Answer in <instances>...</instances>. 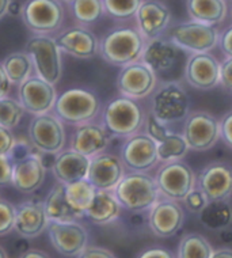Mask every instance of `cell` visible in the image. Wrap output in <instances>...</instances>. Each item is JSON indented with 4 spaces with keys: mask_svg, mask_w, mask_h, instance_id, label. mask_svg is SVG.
I'll return each mask as SVG.
<instances>
[{
    "mask_svg": "<svg viewBox=\"0 0 232 258\" xmlns=\"http://www.w3.org/2000/svg\"><path fill=\"white\" fill-rule=\"evenodd\" d=\"M10 90H11V82H10L9 76L6 75L5 70L2 67V62H0V99L9 97Z\"/></svg>",
    "mask_w": 232,
    "mask_h": 258,
    "instance_id": "obj_49",
    "label": "cell"
},
{
    "mask_svg": "<svg viewBox=\"0 0 232 258\" xmlns=\"http://www.w3.org/2000/svg\"><path fill=\"white\" fill-rule=\"evenodd\" d=\"M190 106L188 91L178 82H163L152 93L151 114L166 125L186 120Z\"/></svg>",
    "mask_w": 232,
    "mask_h": 258,
    "instance_id": "obj_5",
    "label": "cell"
},
{
    "mask_svg": "<svg viewBox=\"0 0 232 258\" xmlns=\"http://www.w3.org/2000/svg\"><path fill=\"white\" fill-rule=\"evenodd\" d=\"M64 187H65V196H67L68 203L78 214L85 216L86 209L90 207L97 191L94 185L86 178L64 185Z\"/></svg>",
    "mask_w": 232,
    "mask_h": 258,
    "instance_id": "obj_32",
    "label": "cell"
},
{
    "mask_svg": "<svg viewBox=\"0 0 232 258\" xmlns=\"http://www.w3.org/2000/svg\"><path fill=\"white\" fill-rule=\"evenodd\" d=\"M98 95L86 89H69L57 95L54 114L68 125L79 126L94 121L101 113Z\"/></svg>",
    "mask_w": 232,
    "mask_h": 258,
    "instance_id": "obj_4",
    "label": "cell"
},
{
    "mask_svg": "<svg viewBox=\"0 0 232 258\" xmlns=\"http://www.w3.org/2000/svg\"><path fill=\"white\" fill-rule=\"evenodd\" d=\"M0 258H9L7 253H6V250L3 247H0Z\"/></svg>",
    "mask_w": 232,
    "mask_h": 258,
    "instance_id": "obj_54",
    "label": "cell"
},
{
    "mask_svg": "<svg viewBox=\"0 0 232 258\" xmlns=\"http://www.w3.org/2000/svg\"><path fill=\"white\" fill-rule=\"evenodd\" d=\"M143 0H102L105 14L116 21H129L134 18Z\"/></svg>",
    "mask_w": 232,
    "mask_h": 258,
    "instance_id": "obj_36",
    "label": "cell"
},
{
    "mask_svg": "<svg viewBox=\"0 0 232 258\" xmlns=\"http://www.w3.org/2000/svg\"><path fill=\"white\" fill-rule=\"evenodd\" d=\"M210 258H232V249L231 247H219V249H213Z\"/></svg>",
    "mask_w": 232,
    "mask_h": 258,
    "instance_id": "obj_50",
    "label": "cell"
},
{
    "mask_svg": "<svg viewBox=\"0 0 232 258\" xmlns=\"http://www.w3.org/2000/svg\"><path fill=\"white\" fill-rule=\"evenodd\" d=\"M213 247L205 236L189 232L181 238L177 258H210Z\"/></svg>",
    "mask_w": 232,
    "mask_h": 258,
    "instance_id": "obj_34",
    "label": "cell"
},
{
    "mask_svg": "<svg viewBox=\"0 0 232 258\" xmlns=\"http://www.w3.org/2000/svg\"><path fill=\"white\" fill-rule=\"evenodd\" d=\"M19 258H50L49 255L44 251H41V250H36V249H30L25 251L23 254H21V257Z\"/></svg>",
    "mask_w": 232,
    "mask_h": 258,
    "instance_id": "obj_52",
    "label": "cell"
},
{
    "mask_svg": "<svg viewBox=\"0 0 232 258\" xmlns=\"http://www.w3.org/2000/svg\"><path fill=\"white\" fill-rule=\"evenodd\" d=\"M220 139L227 147L232 148V110L220 120Z\"/></svg>",
    "mask_w": 232,
    "mask_h": 258,
    "instance_id": "obj_44",
    "label": "cell"
},
{
    "mask_svg": "<svg viewBox=\"0 0 232 258\" xmlns=\"http://www.w3.org/2000/svg\"><path fill=\"white\" fill-rule=\"evenodd\" d=\"M198 215L201 224L213 231H223L232 223V207L228 200L209 201Z\"/></svg>",
    "mask_w": 232,
    "mask_h": 258,
    "instance_id": "obj_30",
    "label": "cell"
},
{
    "mask_svg": "<svg viewBox=\"0 0 232 258\" xmlns=\"http://www.w3.org/2000/svg\"><path fill=\"white\" fill-rule=\"evenodd\" d=\"M185 79L193 89H214L220 85V61L210 52L192 53L185 66Z\"/></svg>",
    "mask_w": 232,
    "mask_h": 258,
    "instance_id": "obj_18",
    "label": "cell"
},
{
    "mask_svg": "<svg viewBox=\"0 0 232 258\" xmlns=\"http://www.w3.org/2000/svg\"><path fill=\"white\" fill-rule=\"evenodd\" d=\"M219 46L227 57H232V25L220 33Z\"/></svg>",
    "mask_w": 232,
    "mask_h": 258,
    "instance_id": "obj_47",
    "label": "cell"
},
{
    "mask_svg": "<svg viewBox=\"0 0 232 258\" xmlns=\"http://www.w3.org/2000/svg\"><path fill=\"white\" fill-rule=\"evenodd\" d=\"M15 140L13 129L0 126V155H9Z\"/></svg>",
    "mask_w": 232,
    "mask_h": 258,
    "instance_id": "obj_45",
    "label": "cell"
},
{
    "mask_svg": "<svg viewBox=\"0 0 232 258\" xmlns=\"http://www.w3.org/2000/svg\"><path fill=\"white\" fill-rule=\"evenodd\" d=\"M182 135L190 150L208 151L220 140V120L208 111H190L183 124Z\"/></svg>",
    "mask_w": 232,
    "mask_h": 258,
    "instance_id": "obj_11",
    "label": "cell"
},
{
    "mask_svg": "<svg viewBox=\"0 0 232 258\" xmlns=\"http://www.w3.org/2000/svg\"><path fill=\"white\" fill-rule=\"evenodd\" d=\"M11 0H0V19L5 17L9 10V5Z\"/></svg>",
    "mask_w": 232,
    "mask_h": 258,
    "instance_id": "obj_53",
    "label": "cell"
},
{
    "mask_svg": "<svg viewBox=\"0 0 232 258\" xmlns=\"http://www.w3.org/2000/svg\"><path fill=\"white\" fill-rule=\"evenodd\" d=\"M17 218V207L10 201L0 199V236L7 235L14 230Z\"/></svg>",
    "mask_w": 232,
    "mask_h": 258,
    "instance_id": "obj_38",
    "label": "cell"
},
{
    "mask_svg": "<svg viewBox=\"0 0 232 258\" xmlns=\"http://www.w3.org/2000/svg\"><path fill=\"white\" fill-rule=\"evenodd\" d=\"M185 223V211L178 201L161 197L149 209L148 226L159 238L174 236Z\"/></svg>",
    "mask_w": 232,
    "mask_h": 258,
    "instance_id": "obj_16",
    "label": "cell"
},
{
    "mask_svg": "<svg viewBox=\"0 0 232 258\" xmlns=\"http://www.w3.org/2000/svg\"><path fill=\"white\" fill-rule=\"evenodd\" d=\"M6 75L9 76L11 85H22L33 75L34 67L30 56L26 52H14L10 53L2 62Z\"/></svg>",
    "mask_w": 232,
    "mask_h": 258,
    "instance_id": "obj_31",
    "label": "cell"
},
{
    "mask_svg": "<svg viewBox=\"0 0 232 258\" xmlns=\"http://www.w3.org/2000/svg\"><path fill=\"white\" fill-rule=\"evenodd\" d=\"M138 258H175L174 254L165 247H149L144 250L143 253L138 255Z\"/></svg>",
    "mask_w": 232,
    "mask_h": 258,
    "instance_id": "obj_48",
    "label": "cell"
},
{
    "mask_svg": "<svg viewBox=\"0 0 232 258\" xmlns=\"http://www.w3.org/2000/svg\"><path fill=\"white\" fill-rule=\"evenodd\" d=\"M113 193L122 208L136 214L149 211L162 197L155 177L136 171L126 173Z\"/></svg>",
    "mask_w": 232,
    "mask_h": 258,
    "instance_id": "obj_2",
    "label": "cell"
},
{
    "mask_svg": "<svg viewBox=\"0 0 232 258\" xmlns=\"http://www.w3.org/2000/svg\"><path fill=\"white\" fill-rule=\"evenodd\" d=\"M147 40L137 27H114L99 41V54L114 67H125L141 58Z\"/></svg>",
    "mask_w": 232,
    "mask_h": 258,
    "instance_id": "obj_1",
    "label": "cell"
},
{
    "mask_svg": "<svg viewBox=\"0 0 232 258\" xmlns=\"http://www.w3.org/2000/svg\"><path fill=\"white\" fill-rule=\"evenodd\" d=\"M186 10L190 19L206 25H219L227 17L225 0H186Z\"/></svg>",
    "mask_w": 232,
    "mask_h": 258,
    "instance_id": "obj_29",
    "label": "cell"
},
{
    "mask_svg": "<svg viewBox=\"0 0 232 258\" xmlns=\"http://www.w3.org/2000/svg\"><path fill=\"white\" fill-rule=\"evenodd\" d=\"M29 138L37 151L58 154L65 146L64 122L54 113L34 116L29 125Z\"/></svg>",
    "mask_w": 232,
    "mask_h": 258,
    "instance_id": "obj_12",
    "label": "cell"
},
{
    "mask_svg": "<svg viewBox=\"0 0 232 258\" xmlns=\"http://www.w3.org/2000/svg\"><path fill=\"white\" fill-rule=\"evenodd\" d=\"M49 224V219L45 214L44 203L25 201L17 207V218L14 230L22 238L32 239L40 236Z\"/></svg>",
    "mask_w": 232,
    "mask_h": 258,
    "instance_id": "obj_23",
    "label": "cell"
},
{
    "mask_svg": "<svg viewBox=\"0 0 232 258\" xmlns=\"http://www.w3.org/2000/svg\"><path fill=\"white\" fill-rule=\"evenodd\" d=\"M21 17L32 33L49 36L61 29L65 11L60 0H26Z\"/></svg>",
    "mask_w": 232,
    "mask_h": 258,
    "instance_id": "obj_8",
    "label": "cell"
},
{
    "mask_svg": "<svg viewBox=\"0 0 232 258\" xmlns=\"http://www.w3.org/2000/svg\"><path fill=\"white\" fill-rule=\"evenodd\" d=\"M122 207L120 205L113 190H98L95 191L94 199L91 204L86 209L85 216L90 222L103 226L109 224L120 218Z\"/></svg>",
    "mask_w": 232,
    "mask_h": 258,
    "instance_id": "obj_27",
    "label": "cell"
},
{
    "mask_svg": "<svg viewBox=\"0 0 232 258\" xmlns=\"http://www.w3.org/2000/svg\"><path fill=\"white\" fill-rule=\"evenodd\" d=\"M179 50L181 49L173 44L169 37L159 36L147 41L140 60L157 74L166 72L174 67L178 60Z\"/></svg>",
    "mask_w": 232,
    "mask_h": 258,
    "instance_id": "obj_25",
    "label": "cell"
},
{
    "mask_svg": "<svg viewBox=\"0 0 232 258\" xmlns=\"http://www.w3.org/2000/svg\"><path fill=\"white\" fill-rule=\"evenodd\" d=\"M161 196L170 200L181 201L188 196L197 185V175L194 170L183 160L161 163L155 174Z\"/></svg>",
    "mask_w": 232,
    "mask_h": 258,
    "instance_id": "obj_9",
    "label": "cell"
},
{
    "mask_svg": "<svg viewBox=\"0 0 232 258\" xmlns=\"http://www.w3.org/2000/svg\"><path fill=\"white\" fill-rule=\"evenodd\" d=\"M220 86L232 94V57L220 61Z\"/></svg>",
    "mask_w": 232,
    "mask_h": 258,
    "instance_id": "obj_42",
    "label": "cell"
},
{
    "mask_svg": "<svg viewBox=\"0 0 232 258\" xmlns=\"http://www.w3.org/2000/svg\"><path fill=\"white\" fill-rule=\"evenodd\" d=\"M44 209L49 222H78L79 219L83 218L68 203L63 183H57L46 195L44 200Z\"/></svg>",
    "mask_w": 232,
    "mask_h": 258,
    "instance_id": "obj_28",
    "label": "cell"
},
{
    "mask_svg": "<svg viewBox=\"0 0 232 258\" xmlns=\"http://www.w3.org/2000/svg\"><path fill=\"white\" fill-rule=\"evenodd\" d=\"M110 142L112 135L107 132L106 128L102 124H95L91 121L76 126L71 139V148L91 159L106 151Z\"/></svg>",
    "mask_w": 232,
    "mask_h": 258,
    "instance_id": "obj_22",
    "label": "cell"
},
{
    "mask_svg": "<svg viewBox=\"0 0 232 258\" xmlns=\"http://www.w3.org/2000/svg\"><path fill=\"white\" fill-rule=\"evenodd\" d=\"M147 120L144 107L136 99L117 97L103 107L102 125L112 136L130 138L141 132Z\"/></svg>",
    "mask_w": 232,
    "mask_h": 258,
    "instance_id": "obj_3",
    "label": "cell"
},
{
    "mask_svg": "<svg viewBox=\"0 0 232 258\" xmlns=\"http://www.w3.org/2000/svg\"><path fill=\"white\" fill-rule=\"evenodd\" d=\"M90 160V158L72 148L63 150L56 155L52 173L57 182L63 185L86 179L89 175Z\"/></svg>",
    "mask_w": 232,
    "mask_h": 258,
    "instance_id": "obj_24",
    "label": "cell"
},
{
    "mask_svg": "<svg viewBox=\"0 0 232 258\" xmlns=\"http://www.w3.org/2000/svg\"><path fill=\"white\" fill-rule=\"evenodd\" d=\"M14 162L10 155H0V186L13 182Z\"/></svg>",
    "mask_w": 232,
    "mask_h": 258,
    "instance_id": "obj_43",
    "label": "cell"
},
{
    "mask_svg": "<svg viewBox=\"0 0 232 258\" xmlns=\"http://www.w3.org/2000/svg\"><path fill=\"white\" fill-rule=\"evenodd\" d=\"M182 203L190 212H193V214H200L201 211L204 209V207L209 203V200L202 193V190L196 186L193 190L189 191L188 196L183 199Z\"/></svg>",
    "mask_w": 232,
    "mask_h": 258,
    "instance_id": "obj_39",
    "label": "cell"
},
{
    "mask_svg": "<svg viewBox=\"0 0 232 258\" xmlns=\"http://www.w3.org/2000/svg\"><path fill=\"white\" fill-rule=\"evenodd\" d=\"M19 102L33 116H40L53 110L57 99L54 85H50L37 75H32L26 82L19 85Z\"/></svg>",
    "mask_w": 232,
    "mask_h": 258,
    "instance_id": "obj_14",
    "label": "cell"
},
{
    "mask_svg": "<svg viewBox=\"0 0 232 258\" xmlns=\"http://www.w3.org/2000/svg\"><path fill=\"white\" fill-rule=\"evenodd\" d=\"M33 148L34 146L32 144V142H26V140H15L13 148L10 151V158L13 159V162H18V160H22L27 156L33 155Z\"/></svg>",
    "mask_w": 232,
    "mask_h": 258,
    "instance_id": "obj_41",
    "label": "cell"
},
{
    "mask_svg": "<svg viewBox=\"0 0 232 258\" xmlns=\"http://www.w3.org/2000/svg\"><path fill=\"white\" fill-rule=\"evenodd\" d=\"M158 156L159 162H175V160H183L190 151L188 143L185 140L182 134H174L170 131L161 142L157 143Z\"/></svg>",
    "mask_w": 232,
    "mask_h": 258,
    "instance_id": "obj_33",
    "label": "cell"
},
{
    "mask_svg": "<svg viewBox=\"0 0 232 258\" xmlns=\"http://www.w3.org/2000/svg\"><path fill=\"white\" fill-rule=\"evenodd\" d=\"M167 30V37L173 44L190 54L212 52L219 45L220 31L216 27L193 19L177 23Z\"/></svg>",
    "mask_w": 232,
    "mask_h": 258,
    "instance_id": "obj_7",
    "label": "cell"
},
{
    "mask_svg": "<svg viewBox=\"0 0 232 258\" xmlns=\"http://www.w3.org/2000/svg\"><path fill=\"white\" fill-rule=\"evenodd\" d=\"M144 128H145V134H147L151 139H153L157 143L161 142L162 139L165 138L166 135L170 132L169 125L163 124V122H161L159 120H157L152 114H148L147 116Z\"/></svg>",
    "mask_w": 232,
    "mask_h": 258,
    "instance_id": "obj_40",
    "label": "cell"
},
{
    "mask_svg": "<svg viewBox=\"0 0 232 258\" xmlns=\"http://www.w3.org/2000/svg\"><path fill=\"white\" fill-rule=\"evenodd\" d=\"M60 2H65V3H68V5H71L73 0H60Z\"/></svg>",
    "mask_w": 232,
    "mask_h": 258,
    "instance_id": "obj_55",
    "label": "cell"
},
{
    "mask_svg": "<svg viewBox=\"0 0 232 258\" xmlns=\"http://www.w3.org/2000/svg\"><path fill=\"white\" fill-rule=\"evenodd\" d=\"M7 14L13 15V17H21L22 14V5L17 2V0H11L9 5V10H7Z\"/></svg>",
    "mask_w": 232,
    "mask_h": 258,
    "instance_id": "obj_51",
    "label": "cell"
},
{
    "mask_svg": "<svg viewBox=\"0 0 232 258\" xmlns=\"http://www.w3.org/2000/svg\"><path fill=\"white\" fill-rule=\"evenodd\" d=\"M158 87V74L141 60L121 68L117 76V89L122 97L144 99L152 95Z\"/></svg>",
    "mask_w": 232,
    "mask_h": 258,
    "instance_id": "obj_13",
    "label": "cell"
},
{
    "mask_svg": "<svg viewBox=\"0 0 232 258\" xmlns=\"http://www.w3.org/2000/svg\"><path fill=\"white\" fill-rule=\"evenodd\" d=\"M69 6L75 19L83 26L93 25L105 14L102 0H73Z\"/></svg>",
    "mask_w": 232,
    "mask_h": 258,
    "instance_id": "obj_35",
    "label": "cell"
},
{
    "mask_svg": "<svg viewBox=\"0 0 232 258\" xmlns=\"http://www.w3.org/2000/svg\"><path fill=\"white\" fill-rule=\"evenodd\" d=\"M54 42L61 53L76 58H93L99 53V40L85 26H73L60 31Z\"/></svg>",
    "mask_w": 232,
    "mask_h": 258,
    "instance_id": "obj_19",
    "label": "cell"
},
{
    "mask_svg": "<svg viewBox=\"0 0 232 258\" xmlns=\"http://www.w3.org/2000/svg\"><path fill=\"white\" fill-rule=\"evenodd\" d=\"M25 52L32 58L34 75L50 85H57L63 76V60L53 37L34 34L26 42Z\"/></svg>",
    "mask_w": 232,
    "mask_h": 258,
    "instance_id": "obj_6",
    "label": "cell"
},
{
    "mask_svg": "<svg viewBox=\"0 0 232 258\" xmlns=\"http://www.w3.org/2000/svg\"><path fill=\"white\" fill-rule=\"evenodd\" d=\"M120 158L125 170L136 173H148L161 163L157 142L145 132H138L126 138L121 147Z\"/></svg>",
    "mask_w": 232,
    "mask_h": 258,
    "instance_id": "obj_10",
    "label": "cell"
},
{
    "mask_svg": "<svg viewBox=\"0 0 232 258\" xmlns=\"http://www.w3.org/2000/svg\"><path fill=\"white\" fill-rule=\"evenodd\" d=\"M46 231L52 246L65 257H78L89 245V232L79 222H49Z\"/></svg>",
    "mask_w": 232,
    "mask_h": 258,
    "instance_id": "obj_15",
    "label": "cell"
},
{
    "mask_svg": "<svg viewBox=\"0 0 232 258\" xmlns=\"http://www.w3.org/2000/svg\"><path fill=\"white\" fill-rule=\"evenodd\" d=\"M46 177V169L42 165L38 152L14 163L13 185L22 193H33L40 189Z\"/></svg>",
    "mask_w": 232,
    "mask_h": 258,
    "instance_id": "obj_26",
    "label": "cell"
},
{
    "mask_svg": "<svg viewBox=\"0 0 232 258\" xmlns=\"http://www.w3.org/2000/svg\"><path fill=\"white\" fill-rule=\"evenodd\" d=\"M231 17H232V9H231Z\"/></svg>",
    "mask_w": 232,
    "mask_h": 258,
    "instance_id": "obj_56",
    "label": "cell"
},
{
    "mask_svg": "<svg viewBox=\"0 0 232 258\" xmlns=\"http://www.w3.org/2000/svg\"><path fill=\"white\" fill-rule=\"evenodd\" d=\"M76 258H117L110 250L98 246H86V249L82 251Z\"/></svg>",
    "mask_w": 232,
    "mask_h": 258,
    "instance_id": "obj_46",
    "label": "cell"
},
{
    "mask_svg": "<svg viewBox=\"0 0 232 258\" xmlns=\"http://www.w3.org/2000/svg\"><path fill=\"white\" fill-rule=\"evenodd\" d=\"M25 109L17 99L6 98L0 99V126L14 129L22 121Z\"/></svg>",
    "mask_w": 232,
    "mask_h": 258,
    "instance_id": "obj_37",
    "label": "cell"
},
{
    "mask_svg": "<svg viewBox=\"0 0 232 258\" xmlns=\"http://www.w3.org/2000/svg\"><path fill=\"white\" fill-rule=\"evenodd\" d=\"M196 186L209 201L229 200L232 196V166L225 162H210L197 175Z\"/></svg>",
    "mask_w": 232,
    "mask_h": 258,
    "instance_id": "obj_17",
    "label": "cell"
},
{
    "mask_svg": "<svg viewBox=\"0 0 232 258\" xmlns=\"http://www.w3.org/2000/svg\"><path fill=\"white\" fill-rule=\"evenodd\" d=\"M125 174L120 156L105 151L91 158L87 179L98 190H114Z\"/></svg>",
    "mask_w": 232,
    "mask_h": 258,
    "instance_id": "obj_21",
    "label": "cell"
},
{
    "mask_svg": "<svg viewBox=\"0 0 232 258\" xmlns=\"http://www.w3.org/2000/svg\"><path fill=\"white\" fill-rule=\"evenodd\" d=\"M134 19L137 30L148 41L167 31L171 25V11L159 0H143Z\"/></svg>",
    "mask_w": 232,
    "mask_h": 258,
    "instance_id": "obj_20",
    "label": "cell"
}]
</instances>
